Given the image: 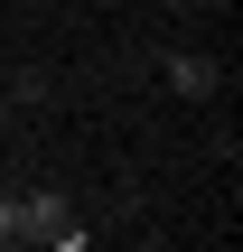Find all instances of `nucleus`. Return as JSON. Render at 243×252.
Listing matches in <instances>:
<instances>
[{
	"label": "nucleus",
	"mask_w": 243,
	"mask_h": 252,
	"mask_svg": "<svg viewBox=\"0 0 243 252\" xmlns=\"http://www.w3.org/2000/svg\"><path fill=\"white\" fill-rule=\"evenodd\" d=\"M150 75H159L169 94H187V103H215V94H225V65H215L206 47H159Z\"/></svg>",
	"instance_id": "f257e3e1"
},
{
	"label": "nucleus",
	"mask_w": 243,
	"mask_h": 252,
	"mask_svg": "<svg viewBox=\"0 0 243 252\" xmlns=\"http://www.w3.org/2000/svg\"><path fill=\"white\" fill-rule=\"evenodd\" d=\"M28 243V187H0V252Z\"/></svg>",
	"instance_id": "f03ea898"
},
{
	"label": "nucleus",
	"mask_w": 243,
	"mask_h": 252,
	"mask_svg": "<svg viewBox=\"0 0 243 252\" xmlns=\"http://www.w3.org/2000/svg\"><path fill=\"white\" fill-rule=\"evenodd\" d=\"M9 112H19V103H9V94H0V122H9Z\"/></svg>",
	"instance_id": "7ed1b4c3"
}]
</instances>
